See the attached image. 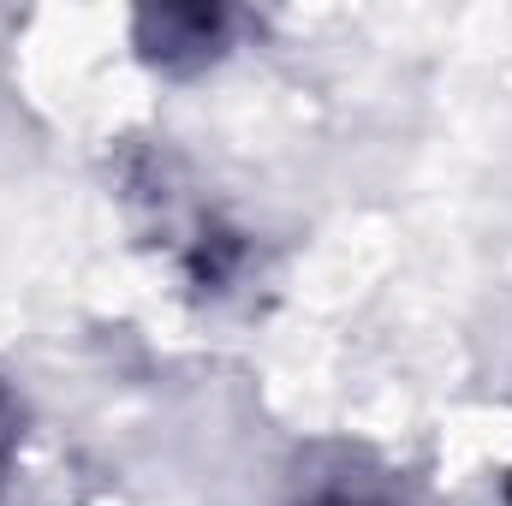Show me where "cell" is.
Listing matches in <instances>:
<instances>
[{
    "label": "cell",
    "mask_w": 512,
    "mask_h": 506,
    "mask_svg": "<svg viewBox=\"0 0 512 506\" xmlns=\"http://www.w3.org/2000/svg\"><path fill=\"white\" fill-rule=\"evenodd\" d=\"M143 24L161 30V48H155V54H161V60H179V54H209L227 18L197 6V12H161V18H143Z\"/></svg>",
    "instance_id": "cell-1"
},
{
    "label": "cell",
    "mask_w": 512,
    "mask_h": 506,
    "mask_svg": "<svg viewBox=\"0 0 512 506\" xmlns=\"http://www.w3.org/2000/svg\"><path fill=\"white\" fill-rule=\"evenodd\" d=\"M507 501H512V477H507Z\"/></svg>",
    "instance_id": "cell-2"
}]
</instances>
